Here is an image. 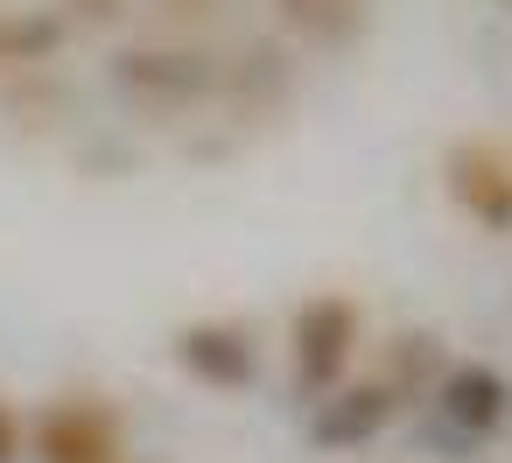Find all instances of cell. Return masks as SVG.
<instances>
[{"label": "cell", "mask_w": 512, "mask_h": 463, "mask_svg": "<svg viewBox=\"0 0 512 463\" xmlns=\"http://www.w3.org/2000/svg\"><path fill=\"white\" fill-rule=\"evenodd\" d=\"M281 22L302 36V43H323V50H344L365 36V15H372V0H274Z\"/></svg>", "instance_id": "8"}, {"label": "cell", "mask_w": 512, "mask_h": 463, "mask_svg": "<svg viewBox=\"0 0 512 463\" xmlns=\"http://www.w3.org/2000/svg\"><path fill=\"white\" fill-rule=\"evenodd\" d=\"M22 456V421L8 414V400H0V463H15Z\"/></svg>", "instance_id": "10"}, {"label": "cell", "mask_w": 512, "mask_h": 463, "mask_svg": "<svg viewBox=\"0 0 512 463\" xmlns=\"http://www.w3.org/2000/svg\"><path fill=\"white\" fill-rule=\"evenodd\" d=\"M442 176H449V197L484 225V232H512V162L484 141H456L442 155Z\"/></svg>", "instance_id": "3"}, {"label": "cell", "mask_w": 512, "mask_h": 463, "mask_svg": "<svg viewBox=\"0 0 512 463\" xmlns=\"http://www.w3.org/2000/svg\"><path fill=\"white\" fill-rule=\"evenodd\" d=\"M386 421H393V386L386 379H365V386H344L337 400H323L316 421H309V435L323 449H351V442H372Z\"/></svg>", "instance_id": "7"}, {"label": "cell", "mask_w": 512, "mask_h": 463, "mask_svg": "<svg viewBox=\"0 0 512 463\" xmlns=\"http://www.w3.org/2000/svg\"><path fill=\"white\" fill-rule=\"evenodd\" d=\"M162 8H176V15H197V8H204V0H162Z\"/></svg>", "instance_id": "11"}, {"label": "cell", "mask_w": 512, "mask_h": 463, "mask_svg": "<svg viewBox=\"0 0 512 463\" xmlns=\"http://www.w3.org/2000/svg\"><path fill=\"white\" fill-rule=\"evenodd\" d=\"M43 463H120V414L106 400H57L36 421Z\"/></svg>", "instance_id": "2"}, {"label": "cell", "mask_w": 512, "mask_h": 463, "mask_svg": "<svg viewBox=\"0 0 512 463\" xmlns=\"http://www.w3.org/2000/svg\"><path fill=\"white\" fill-rule=\"evenodd\" d=\"M113 78H120V92L141 99V106H190V99L211 92V71H204L197 57H176V50H127V57L113 64Z\"/></svg>", "instance_id": "5"}, {"label": "cell", "mask_w": 512, "mask_h": 463, "mask_svg": "<svg viewBox=\"0 0 512 463\" xmlns=\"http://www.w3.org/2000/svg\"><path fill=\"white\" fill-rule=\"evenodd\" d=\"M351 351H358V302L351 295H309L295 309V379L309 393H337Z\"/></svg>", "instance_id": "1"}, {"label": "cell", "mask_w": 512, "mask_h": 463, "mask_svg": "<svg viewBox=\"0 0 512 463\" xmlns=\"http://www.w3.org/2000/svg\"><path fill=\"white\" fill-rule=\"evenodd\" d=\"M435 407H442L449 428H463V435L477 442V435H491V428L512 414V386H505L491 365H449L442 386H435Z\"/></svg>", "instance_id": "6"}, {"label": "cell", "mask_w": 512, "mask_h": 463, "mask_svg": "<svg viewBox=\"0 0 512 463\" xmlns=\"http://www.w3.org/2000/svg\"><path fill=\"white\" fill-rule=\"evenodd\" d=\"M176 358H183V372H190L197 386H218V393L253 386V372H260L253 337H246L239 323H190V330L176 337Z\"/></svg>", "instance_id": "4"}, {"label": "cell", "mask_w": 512, "mask_h": 463, "mask_svg": "<svg viewBox=\"0 0 512 463\" xmlns=\"http://www.w3.org/2000/svg\"><path fill=\"white\" fill-rule=\"evenodd\" d=\"M64 43V22L57 15H0V64H43L50 50Z\"/></svg>", "instance_id": "9"}]
</instances>
